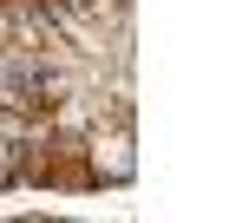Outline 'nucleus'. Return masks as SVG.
<instances>
[{
	"mask_svg": "<svg viewBox=\"0 0 249 223\" xmlns=\"http://www.w3.org/2000/svg\"><path fill=\"white\" fill-rule=\"evenodd\" d=\"M79 171L92 190H124L138 177V118H99L79 138Z\"/></svg>",
	"mask_w": 249,
	"mask_h": 223,
	"instance_id": "f257e3e1",
	"label": "nucleus"
}]
</instances>
